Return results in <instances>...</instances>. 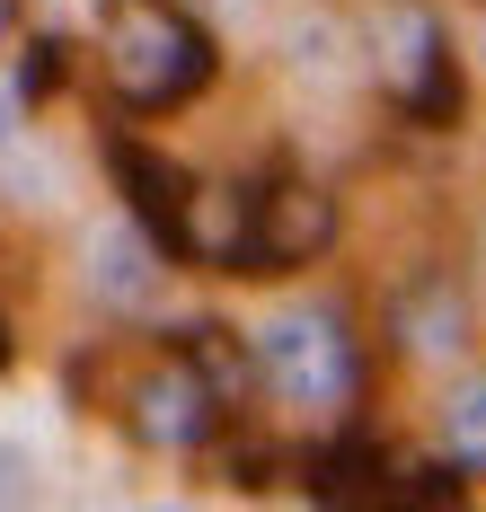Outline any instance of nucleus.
<instances>
[{"instance_id":"nucleus-3","label":"nucleus","mask_w":486,"mask_h":512,"mask_svg":"<svg viewBox=\"0 0 486 512\" xmlns=\"http://www.w3.org/2000/svg\"><path fill=\"white\" fill-rule=\"evenodd\" d=\"M230 415L239 407H230L213 380L195 371V354H177V345H168L160 362H142V371L124 380V398H115V424H124L142 451H160V460H186V451L221 442Z\"/></svg>"},{"instance_id":"nucleus-7","label":"nucleus","mask_w":486,"mask_h":512,"mask_svg":"<svg viewBox=\"0 0 486 512\" xmlns=\"http://www.w3.org/2000/svg\"><path fill=\"white\" fill-rule=\"evenodd\" d=\"M248 248H257V186H239V177L195 186V195H186V248H177V265L248 274Z\"/></svg>"},{"instance_id":"nucleus-10","label":"nucleus","mask_w":486,"mask_h":512,"mask_svg":"<svg viewBox=\"0 0 486 512\" xmlns=\"http://www.w3.org/2000/svg\"><path fill=\"white\" fill-rule=\"evenodd\" d=\"M168 345H177V354H195V371L213 380L230 407H239L248 389H266V371H257V345H239V327H221V318H195V327H177Z\"/></svg>"},{"instance_id":"nucleus-11","label":"nucleus","mask_w":486,"mask_h":512,"mask_svg":"<svg viewBox=\"0 0 486 512\" xmlns=\"http://www.w3.org/2000/svg\"><path fill=\"white\" fill-rule=\"evenodd\" d=\"M398 115H407L416 133H451V124L469 115V71H460V53H451V45H442L425 71L398 89Z\"/></svg>"},{"instance_id":"nucleus-8","label":"nucleus","mask_w":486,"mask_h":512,"mask_svg":"<svg viewBox=\"0 0 486 512\" xmlns=\"http://www.w3.org/2000/svg\"><path fill=\"white\" fill-rule=\"evenodd\" d=\"M301 495L310 504H398V460L380 451V433H363V424H345L336 442H319L310 460H301Z\"/></svg>"},{"instance_id":"nucleus-6","label":"nucleus","mask_w":486,"mask_h":512,"mask_svg":"<svg viewBox=\"0 0 486 512\" xmlns=\"http://www.w3.org/2000/svg\"><path fill=\"white\" fill-rule=\"evenodd\" d=\"M107 168H115V195H124V212L151 230V248L177 256V248H186V195H195V177H186L168 151L133 142V133H107Z\"/></svg>"},{"instance_id":"nucleus-15","label":"nucleus","mask_w":486,"mask_h":512,"mask_svg":"<svg viewBox=\"0 0 486 512\" xmlns=\"http://www.w3.org/2000/svg\"><path fill=\"white\" fill-rule=\"evenodd\" d=\"M274 477H283V451H274V442H230V451H221V486H230V495H266Z\"/></svg>"},{"instance_id":"nucleus-5","label":"nucleus","mask_w":486,"mask_h":512,"mask_svg":"<svg viewBox=\"0 0 486 512\" xmlns=\"http://www.w3.org/2000/svg\"><path fill=\"white\" fill-rule=\"evenodd\" d=\"M389 354L407 362H451L469 354V292H460V274L451 265H416L398 292H389Z\"/></svg>"},{"instance_id":"nucleus-2","label":"nucleus","mask_w":486,"mask_h":512,"mask_svg":"<svg viewBox=\"0 0 486 512\" xmlns=\"http://www.w3.org/2000/svg\"><path fill=\"white\" fill-rule=\"evenodd\" d=\"M257 371H266V389L283 407H354L363 398V336H354V318L345 309H283L274 327H257Z\"/></svg>"},{"instance_id":"nucleus-4","label":"nucleus","mask_w":486,"mask_h":512,"mask_svg":"<svg viewBox=\"0 0 486 512\" xmlns=\"http://www.w3.org/2000/svg\"><path fill=\"white\" fill-rule=\"evenodd\" d=\"M336 230H345V212H336V195H327L319 177H274V186H257L248 274H301V265H319L336 248Z\"/></svg>"},{"instance_id":"nucleus-12","label":"nucleus","mask_w":486,"mask_h":512,"mask_svg":"<svg viewBox=\"0 0 486 512\" xmlns=\"http://www.w3.org/2000/svg\"><path fill=\"white\" fill-rule=\"evenodd\" d=\"M469 486H478V468L460 460H416V468H398V512H433V504H469Z\"/></svg>"},{"instance_id":"nucleus-1","label":"nucleus","mask_w":486,"mask_h":512,"mask_svg":"<svg viewBox=\"0 0 486 512\" xmlns=\"http://www.w3.org/2000/svg\"><path fill=\"white\" fill-rule=\"evenodd\" d=\"M98 71L124 115H168L221 80V45L186 0H98Z\"/></svg>"},{"instance_id":"nucleus-14","label":"nucleus","mask_w":486,"mask_h":512,"mask_svg":"<svg viewBox=\"0 0 486 512\" xmlns=\"http://www.w3.org/2000/svg\"><path fill=\"white\" fill-rule=\"evenodd\" d=\"M442 433H451V451L486 477V380H478V389H460V398L442 407Z\"/></svg>"},{"instance_id":"nucleus-19","label":"nucleus","mask_w":486,"mask_h":512,"mask_svg":"<svg viewBox=\"0 0 486 512\" xmlns=\"http://www.w3.org/2000/svg\"><path fill=\"white\" fill-rule=\"evenodd\" d=\"M9 27H18V0H0V36H9Z\"/></svg>"},{"instance_id":"nucleus-18","label":"nucleus","mask_w":486,"mask_h":512,"mask_svg":"<svg viewBox=\"0 0 486 512\" xmlns=\"http://www.w3.org/2000/svg\"><path fill=\"white\" fill-rule=\"evenodd\" d=\"M9 106H18V89H0V142H9Z\"/></svg>"},{"instance_id":"nucleus-13","label":"nucleus","mask_w":486,"mask_h":512,"mask_svg":"<svg viewBox=\"0 0 486 512\" xmlns=\"http://www.w3.org/2000/svg\"><path fill=\"white\" fill-rule=\"evenodd\" d=\"M62 80H71V45H62V36H27V53H18V80H9V89H18V106H45Z\"/></svg>"},{"instance_id":"nucleus-9","label":"nucleus","mask_w":486,"mask_h":512,"mask_svg":"<svg viewBox=\"0 0 486 512\" xmlns=\"http://www.w3.org/2000/svg\"><path fill=\"white\" fill-rule=\"evenodd\" d=\"M151 230L133 221V230H107L98 248H89V283H98V301H115V309H142L151 292H160V265H151Z\"/></svg>"},{"instance_id":"nucleus-17","label":"nucleus","mask_w":486,"mask_h":512,"mask_svg":"<svg viewBox=\"0 0 486 512\" xmlns=\"http://www.w3.org/2000/svg\"><path fill=\"white\" fill-rule=\"evenodd\" d=\"M0 371H18V336H9V318H0Z\"/></svg>"},{"instance_id":"nucleus-16","label":"nucleus","mask_w":486,"mask_h":512,"mask_svg":"<svg viewBox=\"0 0 486 512\" xmlns=\"http://www.w3.org/2000/svg\"><path fill=\"white\" fill-rule=\"evenodd\" d=\"M0 504H27V451L0 442Z\"/></svg>"}]
</instances>
